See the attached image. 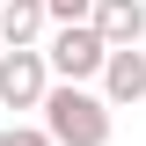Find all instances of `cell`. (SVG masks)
Segmentation results:
<instances>
[{"label": "cell", "mask_w": 146, "mask_h": 146, "mask_svg": "<svg viewBox=\"0 0 146 146\" xmlns=\"http://www.w3.org/2000/svg\"><path fill=\"white\" fill-rule=\"evenodd\" d=\"M51 73L58 80H102V58H110V44H102V29L95 22H58V36H51Z\"/></svg>", "instance_id": "2"}, {"label": "cell", "mask_w": 146, "mask_h": 146, "mask_svg": "<svg viewBox=\"0 0 146 146\" xmlns=\"http://www.w3.org/2000/svg\"><path fill=\"white\" fill-rule=\"evenodd\" d=\"M139 95H146V51L139 44H110V58H102V102L131 110Z\"/></svg>", "instance_id": "4"}, {"label": "cell", "mask_w": 146, "mask_h": 146, "mask_svg": "<svg viewBox=\"0 0 146 146\" xmlns=\"http://www.w3.org/2000/svg\"><path fill=\"white\" fill-rule=\"evenodd\" d=\"M44 131H51L58 146H110V102L102 95H88V80H58V88H44Z\"/></svg>", "instance_id": "1"}, {"label": "cell", "mask_w": 146, "mask_h": 146, "mask_svg": "<svg viewBox=\"0 0 146 146\" xmlns=\"http://www.w3.org/2000/svg\"><path fill=\"white\" fill-rule=\"evenodd\" d=\"M95 29H102V44H139L146 36V0H95Z\"/></svg>", "instance_id": "5"}, {"label": "cell", "mask_w": 146, "mask_h": 146, "mask_svg": "<svg viewBox=\"0 0 146 146\" xmlns=\"http://www.w3.org/2000/svg\"><path fill=\"white\" fill-rule=\"evenodd\" d=\"M44 7H51V22H88L95 15V0H44Z\"/></svg>", "instance_id": "8"}, {"label": "cell", "mask_w": 146, "mask_h": 146, "mask_svg": "<svg viewBox=\"0 0 146 146\" xmlns=\"http://www.w3.org/2000/svg\"><path fill=\"white\" fill-rule=\"evenodd\" d=\"M44 22H51L44 0H0V44H36Z\"/></svg>", "instance_id": "6"}, {"label": "cell", "mask_w": 146, "mask_h": 146, "mask_svg": "<svg viewBox=\"0 0 146 146\" xmlns=\"http://www.w3.org/2000/svg\"><path fill=\"white\" fill-rule=\"evenodd\" d=\"M51 88V58L36 51V44H7L0 51V102L7 110H36Z\"/></svg>", "instance_id": "3"}, {"label": "cell", "mask_w": 146, "mask_h": 146, "mask_svg": "<svg viewBox=\"0 0 146 146\" xmlns=\"http://www.w3.org/2000/svg\"><path fill=\"white\" fill-rule=\"evenodd\" d=\"M0 146H58V139H51V131H36V124H7Z\"/></svg>", "instance_id": "7"}]
</instances>
